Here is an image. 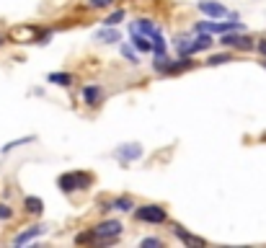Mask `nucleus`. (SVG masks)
Here are the masks:
<instances>
[{
	"label": "nucleus",
	"instance_id": "nucleus-1",
	"mask_svg": "<svg viewBox=\"0 0 266 248\" xmlns=\"http://www.w3.org/2000/svg\"><path fill=\"white\" fill-rule=\"evenodd\" d=\"M119 233H122V222L119 220H106V222H101V225H96V228H93V238L96 240H103V243L117 238Z\"/></svg>",
	"mask_w": 266,
	"mask_h": 248
},
{
	"label": "nucleus",
	"instance_id": "nucleus-2",
	"mask_svg": "<svg viewBox=\"0 0 266 248\" xmlns=\"http://www.w3.org/2000/svg\"><path fill=\"white\" fill-rule=\"evenodd\" d=\"M88 184H91V176H88V173H62V176H60V189H62V191L85 189Z\"/></svg>",
	"mask_w": 266,
	"mask_h": 248
},
{
	"label": "nucleus",
	"instance_id": "nucleus-3",
	"mask_svg": "<svg viewBox=\"0 0 266 248\" xmlns=\"http://www.w3.org/2000/svg\"><path fill=\"white\" fill-rule=\"evenodd\" d=\"M137 220L158 225V222H163V220H166V210H163V207H158V205H145V207H140V210H137Z\"/></svg>",
	"mask_w": 266,
	"mask_h": 248
},
{
	"label": "nucleus",
	"instance_id": "nucleus-4",
	"mask_svg": "<svg viewBox=\"0 0 266 248\" xmlns=\"http://www.w3.org/2000/svg\"><path fill=\"white\" fill-rule=\"evenodd\" d=\"M225 44V47H238V49H243V52H248V49H253V39L251 36H238V34H223V39H220Z\"/></svg>",
	"mask_w": 266,
	"mask_h": 248
},
{
	"label": "nucleus",
	"instance_id": "nucleus-5",
	"mask_svg": "<svg viewBox=\"0 0 266 248\" xmlns=\"http://www.w3.org/2000/svg\"><path fill=\"white\" fill-rule=\"evenodd\" d=\"M240 29L238 21H228V24H196V31H215V34H228Z\"/></svg>",
	"mask_w": 266,
	"mask_h": 248
},
{
	"label": "nucleus",
	"instance_id": "nucleus-6",
	"mask_svg": "<svg viewBox=\"0 0 266 248\" xmlns=\"http://www.w3.org/2000/svg\"><path fill=\"white\" fill-rule=\"evenodd\" d=\"M199 11L207 13V16H212V18H223V16H228V8H225V6H220V3H212V0H202V3H199Z\"/></svg>",
	"mask_w": 266,
	"mask_h": 248
},
{
	"label": "nucleus",
	"instance_id": "nucleus-7",
	"mask_svg": "<svg viewBox=\"0 0 266 248\" xmlns=\"http://www.w3.org/2000/svg\"><path fill=\"white\" fill-rule=\"evenodd\" d=\"M212 47V39L202 31V34H199L191 44H189V49H186V55H194V52H204V49H209Z\"/></svg>",
	"mask_w": 266,
	"mask_h": 248
},
{
	"label": "nucleus",
	"instance_id": "nucleus-8",
	"mask_svg": "<svg viewBox=\"0 0 266 248\" xmlns=\"http://www.w3.org/2000/svg\"><path fill=\"white\" fill-rule=\"evenodd\" d=\"M117 155H119V158H124V161H135V158H140V155H142V147H140V145H127V147H119V150H117Z\"/></svg>",
	"mask_w": 266,
	"mask_h": 248
},
{
	"label": "nucleus",
	"instance_id": "nucleus-9",
	"mask_svg": "<svg viewBox=\"0 0 266 248\" xmlns=\"http://www.w3.org/2000/svg\"><path fill=\"white\" fill-rule=\"evenodd\" d=\"M132 44H135L140 52H150V49H152V44L147 41V36L140 34V31H135V29H132Z\"/></svg>",
	"mask_w": 266,
	"mask_h": 248
},
{
	"label": "nucleus",
	"instance_id": "nucleus-10",
	"mask_svg": "<svg viewBox=\"0 0 266 248\" xmlns=\"http://www.w3.org/2000/svg\"><path fill=\"white\" fill-rule=\"evenodd\" d=\"M173 233H176V238H181L186 245H202V243H204L202 238H194V235H189V233L181 228V225H176V228H173Z\"/></svg>",
	"mask_w": 266,
	"mask_h": 248
},
{
	"label": "nucleus",
	"instance_id": "nucleus-11",
	"mask_svg": "<svg viewBox=\"0 0 266 248\" xmlns=\"http://www.w3.org/2000/svg\"><path fill=\"white\" fill-rule=\"evenodd\" d=\"M96 39H98V41H106V44H117V41H119V31H114V29H103V31L96 34Z\"/></svg>",
	"mask_w": 266,
	"mask_h": 248
},
{
	"label": "nucleus",
	"instance_id": "nucleus-12",
	"mask_svg": "<svg viewBox=\"0 0 266 248\" xmlns=\"http://www.w3.org/2000/svg\"><path fill=\"white\" fill-rule=\"evenodd\" d=\"M41 233H44V228H31V230H26V233H21L13 243H16V245H24L26 240H31V238H36V235H41Z\"/></svg>",
	"mask_w": 266,
	"mask_h": 248
},
{
	"label": "nucleus",
	"instance_id": "nucleus-13",
	"mask_svg": "<svg viewBox=\"0 0 266 248\" xmlns=\"http://www.w3.org/2000/svg\"><path fill=\"white\" fill-rule=\"evenodd\" d=\"M132 29L140 31V34H147V36H155V34H158V29H155V26L150 24V21H140V24H135Z\"/></svg>",
	"mask_w": 266,
	"mask_h": 248
},
{
	"label": "nucleus",
	"instance_id": "nucleus-14",
	"mask_svg": "<svg viewBox=\"0 0 266 248\" xmlns=\"http://www.w3.org/2000/svg\"><path fill=\"white\" fill-rule=\"evenodd\" d=\"M49 83H57V85H70V83H73V75H70V73H52V75H49Z\"/></svg>",
	"mask_w": 266,
	"mask_h": 248
},
{
	"label": "nucleus",
	"instance_id": "nucleus-15",
	"mask_svg": "<svg viewBox=\"0 0 266 248\" xmlns=\"http://www.w3.org/2000/svg\"><path fill=\"white\" fill-rule=\"evenodd\" d=\"M83 96H85V104L96 106V101L101 98V88H93V85H91V88H85V93H83Z\"/></svg>",
	"mask_w": 266,
	"mask_h": 248
},
{
	"label": "nucleus",
	"instance_id": "nucleus-16",
	"mask_svg": "<svg viewBox=\"0 0 266 248\" xmlns=\"http://www.w3.org/2000/svg\"><path fill=\"white\" fill-rule=\"evenodd\" d=\"M26 210L34 212V215H39V212L44 210V207H41V199H39V196H29V199H26Z\"/></svg>",
	"mask_w": 266,
	"mask_h": 248
},
{
	"label": "nucleus",
	"instance_id": "nucleus-17",
	"mask_svg": "<svg viewBox=\"0 0 266 248\" xmlns=\"http://www.w3.org/2000/svg\"><path fill=\"white\" fill-rule=\"evenodd\" d=\"M112 207H114V210L119 207V210H124V212H127V210H132V202H129L127 196H122V199H117V202H112Z\"/></svg>",
	"mask_w": 266,
	"mask_h": 248
},
{
	"label": "nucleus",
	"instance_id": "nucleus-18",
	"mask_svg": "<svg viewBox=\"0 0 266 248\" xmlns=\"http://www.w3.org/2000/svg\"><path fill=\"white\" fill-rule=\"evenodd\" d=\"M122 18H124V11H117V13H112V16L106 18V26H117Z\"/></svg>",
	"mask_w": 266,
	"mask_h": 248
},
{
	"label": "nucleus",
	"instance_id": "nucleus-19",
	"mask_svg": "<svg viewBox=\"0 0 266 248\" xmlns=\"http://www.w3.org/2000/svg\"><path fill=\"white\" fill-rule=\"evenodd\" d=\"M228 60H230V55H212V57L207 60V65L215 67V65H223V62H228Z\"/></svg>",
	"mask_w": 266,
	"mask_h": 248
},
{
	"label": "nucleus",
	"instance_id": "nucleus-20",
	"mask_svg": "<svg viewBox=\"0 0 266 248\" xmlns=\"http://www.w3.org/2000/svg\"><path fill=\"white\" fill-rule=\"evenodd\" d=\"M34 137H24V140H13V142H8L6 147H3V153H8V150H13V147H21V145H26V142H31Z\"/></svg>",
	"mask_w": 266,
	"mask_h": 248
},
{
	"label": "nucleus",
	"instance_id": "nucleus-21",
	"mask_svg": "<svg viewBox=\"0 0 266 248\" xmlns=\"http://www.w3.org/2000/svg\"><path fill=\"white\" fill-rule=\"evenodd\" d=\"M155 245H158V248L163 245L161 238H145V240H142V248H155Z\"/></svg>",
	"mask_w": 266,
	"mask_h": 248
},
{
	"label": "nucleus",
	"instance_id": "nucleus-22",
	"mask_svg": "<svg viewBox=\"0 0 266 248\" xmlns=\"http://www.w3.org/2000/svg\"><path fill=\"white\" fill-rule=\"evenodd\" d=\"M11 215H13V210H8L6 205H0V220H8Z\"/></svg>",
	"mask_w": 266,
	"mask_h": 248
},
{
	"label": "nucleus",
	"instance_id": "nucleus-23",
	"mask_svg": "<svg viewBox=\"0 0 266 248\" xmlns=\"http://www.w3.org/2000/svg\"><path fill=\"white\" fill-rule=\"evenodd\" d=\"M91 6L93 8H106V6H112V0H91Z\"/></svg>",
	"mask_w": 266,
	"mask_h": 248
},
{
	"label": "nucleus",
	"instance_id": "nucleus-24",
	"mask_svg": "<svg viewBox=\"0 0 266 248\" xmlns=\"http://www.w3.org/2000/svg\"><path fill=\"white\" fill-rule=\"evenodd\" d=\"M124 57H127V60H132V62H137V57L132 55V49H127V47H124Z\"/></svg>",
	"mask_w": 266,
	"mask_h": 248
},
{
	"label": "nucleus",
	"instance_id": "nucleus-25",
	"mask_svg": "<svg viewBox=\"0 0 266 248\" xmlns=\"http://www.w3.org/2000/svg\"><path fill=\"white\" fill-rule=\"evenodd\" d=\"M258 49H261V55H266V41H261V44H258Z\"/></svg>",
	"mask_w": 266,
	"mask_h": 248
},
{
	"label": "nucleus",
	"instance_id": "nucleus-26",
	"mask_svg": "<svg viewBox=\"0 0 266 248\" xmlns=\"http://www.w3.org/2000/svg\"><path fill=\"white\" fill-rule=\"evenodd\" d=\"M263 65H266V62H263Z\"/></svg>",
	"mask_w": 266,
	"mask_h": 248
}]
</instances>
